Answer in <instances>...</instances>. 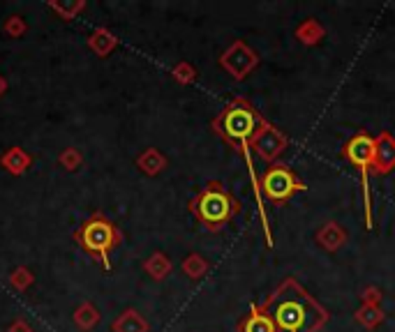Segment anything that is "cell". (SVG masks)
Wrapping results in <instances>:
<instances>
[{
    "instance_id": "obj_1",
    "label": "cell",
    "mask_w": 395,
    "mask_h": 332,
    "mask_svg": "<svg viewBox=\"0 0 395 332\" xmlns=\"http://www.w3.org/2000/svg\"><path fill=\"white\" fill-rule=\"evenodd\" d=\"M259 307L277 332H319L330 319L328 309L293 277H287Z\"/></svg>"
},
{
    "instance_id": "obj_2",
    "label": "cell",
    "mask_w": 395,
    "mask_h": 332,
    "mask_svg": "<svg viewBox=\"0 0 395 332\" xmlns=\"http://www.w3.org/2000/svg\"><path fill=\"white\" fill-rule=\"evenodd\" d=\"M190 213L201 222V226L211 233H218L241 213V201L232 197L225 185L211 180L195 199L190 201Z\"/></svg>"
},
{
    "instance_id": "obj_3",
    "label": "cell",
    "mask_w": 395,
    "mask_h": 332,
    "mask_svg": "<svg viewBox=\"0 0 395 332\" xmlns=\"http://www.w3.org/2000/svg\"><path fill=\"white\" fill-rule=\"evenodd\" d=\"M264 118L245 97H234L225 109L220 111V115L211 122V129L220 136L227 146H232L234 150L241 143L252 141L255 132L259 129Z\"/></svg>"
},
{
    "instance_id": "obj_4",
    "label": "cell",
    "mask_w": 395,
    "mask_h": 332,
    "mask_svg": "<svg viewBox=\"0 0 395 332\" xmlns=\"http://www.w3.org/2000/svg\"><path fill=\"white\" fill-rule=\"evenodd\" d=\"M74 240L86 254L95 256L106 270H111L109 254L113 247L120 244L123 235H120V231L106 217H102V215H92L90 219H86L81 226L76 229Z\"/></svg>"
},
{
    "instance_id": "obj_5",
    "label": "cell",
    "mask_w": 395,
    "mask_h": 332,
    "mask_svg": "<svg viewBox=\"0 0 395 332\" xmlns=\"http://www.w3.org/2000/svg\"><path fill=\"white\" fill-rule=\"evenodd\" d=\"M342 157L354 169L361 173V194H363V213L365 226L372 229V199H370V180L368 173L372 171V160H375V139L368 132H358L356 136L344 143Z\"/></svg>"
},
{
    "instance_id": "obj_6",
    "label": "cell",
    "mask_w": 395,
    "mask_h": 332,
    "mask_svg": "<svg viewBox=\"0 0 395 332\" xmlns=\"http://www.w3.org/2000/svg\"><path fill=\"white\" fill-rule=\"evenodd\" d=\"M261 194H266V199L275 206L287 204L296 192H305L307 185L293 173L289 166L284 164H268V169L264 171V176L259 178Z\"/></svg>"
},
{
    "instance_id": "obj_7",
    "label": "cell",
    "mask_w": 395,
    "mask_h": 332,
    "mask_svg": "<svg viewBox=\"0 0 395 332\" xmlns=\"http://www.w3.org/2000/svg\"><path fill=\"white\" fill-rule=\"evenodd\" d=\"M287 146H289V139L275 125H271L268 120L261 122L259 129L252 136V141H250V150L266 164H275L277 157L287 150Z\"/></svg>"
},
{
    "instance_id": "obj_8",
    "label": "cell",
    "mask_w": 395,
    "mask_h": 332,
    "mask_svg": "<svg viewBox=\"0 0 395 332\" xmlns=\"http://www.w3.org/2000/svg\"><path fill=\"white\" fill-rule=\"evenodd\" d=\"M259 65V56L252 47H248L243 40H236L225 53L220 56V67L229 72L236 81H243L248 74H252Z\"/></svg>"
},
{
    "instance_id": "obj_9",
    "label": "cell",
    "mask_w": 395,
    "mask_h": 332,
    "mask_svg": "<svg viewBox=\"0 0 395 332\" xmlns=\"http://www.w3.org/2000/svg\"><path fill=\"white\" fill-rule=\"evenodd\" d=\"M395 169V136L382 132L375 139V160H372V173L386 176Z\"/></svg>"
},
{
    "instance_id": "obj_10",
    "label": "cell",
    "mask_w": 395,
    "mask_h": 332,
    "mask_svg": "<svg viewBox=\"0 0 395 332\" xmlns=\"http://www.w3.org/2000/svg\"><path fill=\"white\" fill-rule=\"evenodd\" d=\"M236 332H277L275 326H273L271 316L261 312L259 305H252L248 316H243L239 321V326H236Z\"/></svg>"
},
{
    "instance_id": "obj_11",
    "label": "cell",
    "mask_w": 395,
    "mask_h": 332,
    "mask_svg": "<svg viewBox=\"0 0 395 332\" xmlns=\"http://www.w3.org/2000/svg\"><path fill=\"white\" fill-rule=\"evenodd\" d=\"M317 242L326 251H337L347 242V231H344L337 222H326L324 226L317 231Z\"/></svg>"
},
{
    "instance_id": "obj_12",
    "label": "cell",
    "mask_w": 395,
    "mask_h": 332,
    "mask_svg": "<svg viewBox=\"0 0 395 332\" xmlns=\"http://www.w3.org/2000/svg\"><path fill=\"white\" fill-rule=\"evenodd\" d=\"M324 35H326L324 26H321L317 19H307V21H303V24L296 28V38L303 42V44H307V47L319 44V42L324 40Z\"/></svg>"
},
{
    "instance_id": "obj_13",
    "label": "cell",
    "mask_w": 395,
    "mask_h": 332,
    "mask_svg": "<svg viewBox=\"0 0 395 332\" xmlns=\"http://www.w3.org/2000/svg\"><path fill=\"white\" fill-rule=\"evenodd\" d=\"M113 332H148V323L141 319L139 312L127 309V312L113 323Z\"/></svg>"
},
{
    "instance_id": "obj_14",
    "label": "cell",
    "mask_w": 395,
    "mask_h": 332,
    "mask_svg": "<svg viewBox=\"0 0 395 332\" xmlns=\"http://www.w3.org/2000/svg\"><path fill=\"white\" fill-rule=\"evenodd\" d=\"M356 323H361L363 328L368 330H375L377 326H382V323L386 321V314L382 312L379 307H370V305H363L361 309H356L354 314Z\"/></svg>"
},
{
    "instance_id": "obj_15",
    "label": "cell",
    "mask_w": 395,
    "mask_h": 332,
    "mask_svg": "<svg viewBox=\"0 0 395 332\" xmlns=\"http://www.w3.org/2000/svg\"><path fill=\"white\" fill-rule=\"evenodd\" d=\"M143 268H146V272L153 279H164L171 272V261L164 254H160V251H157V254H153V256L148 258Z\"/></svg>"
},
{
    "instance_id": "obj_16",
    "label": "cell",
    "mask_w": 395,
    "mask_h": 332,
    "mask_svg": "<svg viewBox=\"0 0 395 332\" xmlns=\"http://www.w3.org/2000/svg\"><path fill=\"white\" fill-rule=\"evenodd\" d=\"M139 166L148 173V176H155V173H160L164 166H167V160H164V157L157 153V150L150 148V150H146V153L139 157Z\"/></svg>"
},
{
    "instance_id": "obj_17",
    "label": "cell",
    "mask_w": 395,
    "mask_h": 332,
    "mask_svg": "<svg viewBox=\"0 0 395 332\" xmlns=\"http://www.w3.org/2000/svg\"><path fill=\"white\" fill-rule=\"evenodd\" d=\"M3 164L7 166V171H12V173H24L26 166L31 164V160H28V155H26L21 148H12L10 153L3 157Z\"/></svg>"
},
{
    "instance_id": "obj_18",
    "label": "cell",
    "mask_w": 395,
    "mask_h": 332,
    "mask_svg": "<svg viewBox=\"0 0 395 332\" xmlns=\"http://www.w3.org/2000/svg\"><path fill=\"white\" fill-rule=\"evenodd\" d=\"M183 270H185V275H188V277H192V279H201V277L206 275L208 263H206V258H204V256L190 254V256L183 261Z\"/></svg>"
},
{
    "instance_id": "obj_19",
    "label": "cell",
    "mask_w": 395,
    "mask_h": 332,
    "mask_svg": "<svg viewBox=\"0 0 395 332\" xmlns=\"http://www.w3.org/2000/svg\"><path fill=\"white\" fill-rule=\"evenodd\" d=\"M97 319H99V314H97V309L92 307V305H83V307L74 314V321H76L83 330H88L90 326H95Z\"/></svg>"
},
{
    "instance_id": "obj_20",
    "label": "cell",
    "mask_w": 395,
    "mask_h": 332,
    "mask_svg": "<svg viewBox=\"0 0 395 332\" xmlns=\"http://www.w3.org/2000/svg\"><path fill=\"white\" fill-rule=\"evenodd\" d=\"M195 74H197L195 67H190L188 63H181V65H176V67H174V76L181 83H192V81H195Z\"/></svg>"
},
{
    "instance_id": "obj_21",
    "label": "cell",
    "mask_w": 395,
    "mask_h": 332,
    "mask_svg": "<svg viewBox=\"0 0 395 332\" xmlns=\"http://www.w3.org/2000/svg\"><path fill=\"white\" fill-rule=\"evenodd\" d=\"M361 300H363V305L379 307V302H382V291H379L377 286H365L361 293Z\"/></svg>"
},
{
    "instance_id": "obj_22",
    "label": "cell",
    "mask_w": 395,
    "mask_h": 332,
    "mask_svg": "<svg viewBox=\"0 0 395 332\" xmlns=\"http://www.w3.org/2000/svg\"><path fill=\"white\" fill-rule=\"evenodd\" d=\"M28 281H31V277H28L26 270H19V272H14V275H12V284L19 286V288H24Z\"/></svg>"
},
{
    "instance_id": "obj_23",
    "label": "cell",
    "mask_w": 395,
    "mask_h": 332,
    "mask_svg": "<svg viewBox=\"0 0 395 332\" xmlns=\"http://www.w3.org/2000/svg\"><path fill=\"white\" fill-rule=\"evenodd\" d=\"M10 332H31V330H28V328L24 326V323H19V326H12Z\"/></svg>"
}]
</instances>
